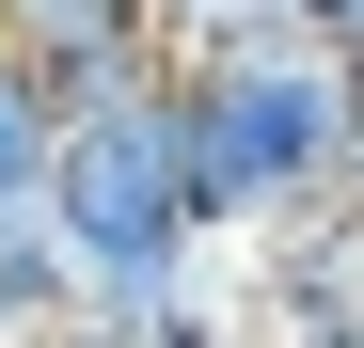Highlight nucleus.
Here are the masks:
<instances>
[{
  "label": "nucleus",
  "instance_id": "f257e3e1",
  "mask_svg": "<svg viewBox=\"0 0 364 348\" xmlns=\"http://www.w3.org/2000/svg\"><path fill=\"white\" fill-rule=\"evenodd\" d=\"M174 95H191L206 238H254V222L317 206V190H364V64H348V32L285 16V32H254V48L174 64Z\"/></svg>",
  "mask_w": 364,
  "mask_h": 348
},
{
  "label": "nucleus",
  "instance_id": "f03ea898",
  "mask_svg": "<svg viewBox=\"0 0 364 348\" xmlns=\"http://www.w3.org/2000/svg\"><path fill=\"white\" fill-rule=\"evenodd\" d=\"M48 206H64V238H80L95 285H111V269H191V254H206L191 95H174V64H159V80H111V95L64 111V174H48Z\"/></svg>",
  "mask_w": 364,
  "mask_h": 348
},
{
  "label": "nucleus",
  "instance_id": "7ed1b4c3",
  "mask_svg": "<svg viewBox=\"0 0 364 348\" xmlns=\"http://www.w3.org/2000/svg\"><path fill=\"white\" fill-rule=\"evenodd\" d=\"M237 269H254V317L301 348V332H348L364 317V190H317V206H285L237 238Z\"/></svg>",
  "mask_w": 364,
  "mask_h": 348
},
{
  "label": "nucleus",
  "instance_id": "20e7f679",
  "mask_svg": "<svg viewBox=\"0 0 364 348\" xmlns=\"http://www.w3.org/2000/svg\"><path fill=\"white\" fill-rule=\"evenodd\" d=\"M0 48L48 80V95H111V80H159L174 64V32H159V0H0Z\"/></svg>",
  "mask_w": 364,
  "mask_h": 348
},
{
  "label": "nucleus",
  "instance_id": "39448f33",
  "mask_svg": "<svg viewBox=\"0 0 364 348\" xmlns=\"http://www.w3.org/2000/svg\"><path fill=\"white\" fill-rule=\"evenodd\" d=\"M48 174H64V95L0 48V206H48Z\"/></svg>",
  "mask_w": 364,
  "mask_h": 348
},
{
  "label": "nucleus",
  "instance_id": "423d86ee",
  "mask_svg": "<svg viewBox=\"0 0 364 348\" xmlns=\"http://www.w3.org/2000/svg\"><path fill=\"white\" fill-rule=\"evenodd\" d=\"M159 348H285V332L254 317V269H222V285H206L191 317H159Z\"/></svg>",
  "mask_w": 364,
  "mask_h": 348
},
{
  "label": "nucleus",
  "instance_id": "0eeeda50",
  "mask_svg": "<svg viewBox=\"0 0 364 348\" xmlns=\"http://www.w3.org/2000/svg\"><path fill=\"white\" fill-rule=\"evenodd\" d=\"M159 32H174V64H206V48H254V32H285V0H159Z\"/></svg>",
  "mask_w": 364,
  "mask_h": 348
},
{
  "label": "nucleus",
  "instance_id": "6e6552de",
  "mask_svg": "<svg viewBox=\"0 0 364 348\" xmlns=\"http://www.w3.org/2000/svg\"><path fill=\"white\" fill-rule=\"evenodd\" d=\"M16 348H111V332H95V317H64V332H16Z\"/></svg>",
  "mask_w": 364,
  "mask_h": 348
},
{
  "label": "nucleus",
  "instance_id": "1a4fd4ad",
  "mask_svg": "<svg viewBox=\"0 0 364 348\" xmlns=\"http://www.w3.org/2000/svg\"><path fill=\"white\" fill-rule=\"evenodd\" d=\"M285 16H317V32H348V16H364V0H285Z\"/></svg>",
  "mask_w": 364,
  "mask_h": 348
},
{
  "label": "nucleus",
  "instance_id": "9d476101",
  "mask_svg": "<svg viewBox=\"0 0 364 348\" xmlns=\"http://www.w3.org/2000/svg\"><path fill=\"white\" fill-rule=\"evenodd\" d=\"M301 348H364V317H348V332H301Z\"/></svg>",
  "mask_w": 364,
  "mask_h": 348
},
{
  "label": "nucleus",
  "instance_id": "9b49d317",
  "mask_svg": "<svg viewBox=\"0 0 364 348\" xmlns=\"http://www.w3.org/2000/svg\"><path fill=\"white\" fill-rule=\"evenodd\" d=\"M0 348H16V301H0Z\"/></svg>",
  "mask_w": 364,
  "mask_h": 348
},
{
  "label": "nucleus",
  "instance_id": "f8f14e48",
  "mask_svg": "<svg viewBox=\"0 0 364 348\" xmlns=\"http://www.w3.org/2000/svg\"><path fill=\"white\" fill-rule=\"evenodd\" d=\"M348 64H364V16H348Z\"/></svg>",
  "mask_w": 364,
  "mask_h": 348
}]
</instances>
